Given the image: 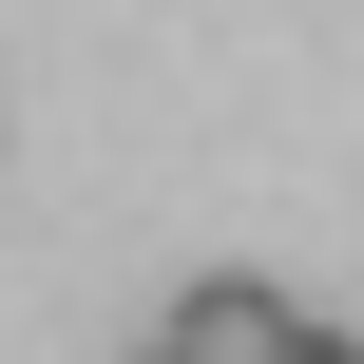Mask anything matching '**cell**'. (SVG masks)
<instances>
[{
  "mask_svg": "<svg viewBox=\"0 0 364 364\" xmlns=\"http://www.w3.org/2000/svg\"><path fill=\"white\" fill-rule=\"evenodd\" d=\"M288 326H307V307H288L269 269H211V288H173V307H154V364H269Z\"/></svg>",
  "mask_w": 364,
  "mask_h": 364,
  "instance_id": "1",
  "label": "cell"
},
{
  "mask_svg": "<svg viewBox=\"0 0 364 364\" xmlns=\"http://www.w3.org/2000/svg\"><path fill=\"white\" fill-rule=\"evenodd\" d=\"M134 364H154V346H134Z\"/></svg>",
  "mask_w": 364,
  "mask_h": 364,
  "instance_id": "3",
  "label": "cell"
},
{
  "mask_svg": "<svg viewBox=\"0 0 364 364\" xmlns=\"http://www.w3.org/2000/svg\"><path fill=\"white\" fill-rule=\"evenodd\" d=\"M269 364H364V346H346V326H288V346H269Z\"/></svg>",
  "mask_w": 364,
  "mask_h": 364,
  "instance_id": "2",
  "label": "cell"
}]
</instances>
